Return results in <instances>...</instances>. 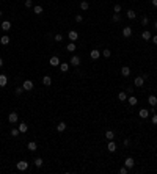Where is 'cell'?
<instances>
[{"instance_id":"6da1fadb","label":"cell","mask_w":157,"mask_h":174,"mask_svg":"<svg viewBox=\"0 0 157 174\" xmlns=\"http://www.w3.org/2000/svg\"><path fill=\"white\" fill-rule=\"evenodd\" d=\"M16 168H17L19 171H25V169L28 168V162H25V160H20V162L16 163Z\"/></svg>"},{"instance_id":"7a4b0ae2","label":"cell","mask_w":157,"mask_h":174,"mask_svg":"<svg viewBox=\"0 0 157 174\" xmlns=\"http://www.w3.org/2000/svg\"><path fill=\"white\" fill-rule=\"evenodd\" d=\"M8 121H10L11 124H16V122L19 121V114L16 113V111H13V113H10V116H8Z\"/></svg>"},{"instance_id":"3957f363","label":"cell","mask_w":157,"mask_h":174,"mask_svg":"<svg viewBox=\"0 0 157 174\" xmlns=\"http://www.w3.org/2000/svg\"><path fill=\"white\" fill-rule=\"evenodd\" d=\"M134 165H135V160L132 158V157H127V158L124 160V166L127 169H130V168H134Z\"/></svg>"},{"instance_id":"277c9868","label":"cell","mask_w":157,"mask_h":174,"mask_svg":"<svg viewBox=\"0 0 157 174\" xmlns=\"http://www.w3.org/2000/svg\"><path fill=\"white\" fill-rule=\"evenodd\" d=\"M49 64L52 66V67H55V66H60V58H58L57 55H53V57L49 60Z\"/></svg>"},{"instance_id":"5b68a950","label":"cell","mask_w":157,"mask_h":174,"mask_svg":"<svg viewBox=\"0 0 157 174\" xmlns=\"http://www.w3.org/2000/svg\"><path fill=\"white\" fill-rule=\"evenodd\" d=\"M143 83H145V79H143V75H138V77H135V80H134V85H135L137 88L143 86Z\"/></svg>"},{"instance_id":"8992f818","label":"cell","mask_w":157,"mask_h":174,"mask_svg":"<svg viewBox=\"0 0 157 174\" xmlns=\"http://www.w3.org/2000/svg\"><path fill=\"white\" fill-rule=\"evenodd\" d=\"M68 38H69V39L72 41V42H75V41L79 39V33L75 32V30H71L69 33H68Z\"/></svg>"},{"instance_id":"52a82bcc","label":"cell","mask_w":157,"mask_h":174,"mask_svg":"<svg viewBox=\"0 0 157 174\" xmlns=\"http://www.w3.org/2000/svg\"><path fill=\"white\" fill-rule=\"evenodd\" d=\"M22 86H24L25 91H32L33 90V82H32V80H25V82L22 83Z\"/></svg>"},{"instance_id":"ba28073f","label":"cell","mask_w":157,"mask_h":174,"mask_svg":"<svg viewBox=\"0 0 157 174\" xmlns=\"http://www.w3.org/2000/svg\"><path fill=\"white\" fill-rule=\"evenodd\" d=\"M149 110H146V108H141V110H140V111H138V116L140 118H141V119H146V118L148 116H149Z\"/></svg>"},{"instance_id":"9c48e42d","label":"cell","mask_w":157,"mask_h":174,"mask_svg":"<svg viewBox=\"0 0 157 174\" xmlns=\"http://www.w3.org/2000/svg\"><path fill=\"white\" fill-rule=\"evenodd\" d=\"M121 75L122 77H129L130 75V67L129 66H122L121 67Z\"/></svg>"},{"instance_id":"30bf717a","label":"cell","mask_w":157,"mask_h":174,"mask_svg":"<svg viewBox=\"0 0 157 174\" xmlns=\"http://www.w3.org/2000/svg\"><path fill=\"white\" fill-rule=\"evenodd\" d=\"M122 36H124V38H130V36H132V28H130V27H124V28H122Z\"/></svg>"},{"instance_id":"8fae6325","label":"cell","mask_w":157,"mask_h":174,"mask_svg":"<svg viewBox=\"0 0 157 174\" xmlns=\"http://www.w3.org/2000/svg\"><path fill=\"white\" fill-rule=\"evenodd\" d=\"M107 149H108V152H115V151H116V144H115V141H113V140H110V141H108Z\"/></svg>"},{"instance_id":"7c38bea8","label":"cell","mask_w":157,"mask_h":174,"mask_svg":"<svg viewBox=\"0 0 157 174\" xmlns=\"http://www.w3.org/2000/svg\"><path fill=\"white\" fill-rule=\"evenodd\" d=\"M148 104H149L151 107H156V105H157V97L156 96H149V97H148Z\"/></svg>"},{"instance_id":"4fadbf2b","label":"cell","mask_w":157,"mask_h":174,"mask_svg":"<svg viewBox=\"0 0 157 174\" xmlns=\"http://www.w3.org/2000/svg\"><path fill=\"white\" fill-rule=\"evenodd\" d=\"M152 38V35H151V32H148V30H145L141 33V39H145V41H149Z\"/></svg>"},{"instance_id":"5bb4252c","label":"cell","mask_w":157,"mask_h":174,"mask_svg":"<svg viewBox=\"0 0 157 174\" xmlns=\"http://www.w3.org/2000/svg\"><path fill=\"white\" fill-rule=\"evenodd\" d=\"M0 44H2V46L10 44V36H8V35H3L2 38H0Z\"/></svg>"},{"instance_id":"9a60e30c","label":"cell","mask_w":157,"mask_h":174,"mask_svg":"<svg viewBox=\"0 0 157 174\" xmlns=\"http://www.w3.org/2000/svg\"><path fill=\"white\" fill-rule=\"evenodd\" d=\"M6 83H8V77H6V75H0V86H2V88H5L6 86Z\"/></svg>"},{"instance_id":"2e32d148","label":"cell","mask_w":157,"mask_h":174,"mask_svg":"<svg viewBox=\"0 0 157 174\" xmlns=\"http://www.w3.org/2000/svg\"><path fill=\"white\" fill-rule=\"evenodd\" d=\"M10 28H11V22H10V20H3V22H2V30L8 32Z\"/></svg>"},{"instance_id":"e0dca14e","label":"cell","mask_w":157,"mask_h":174,"mask_svg":"<svg viewBox=\"0 0 157 174\" xmlns=\"http://www.w3.org/2000/svg\"><path fill=\"white\" fill-rule=\"evenodd\" d=\"M71 64L72 66H80V58L77 57V55H74V57L71 58Z\"/></svg>"},{"instance_id":"ac0fdd59","label":"cell","mask_w":157,"mask_h":174,"mask_svg":"<svg viewBox=\"0 0 157 174\" xmlns=\"http://www.w3.org/2000/svg\"><path fill=\"white\" fill-rule=\"evenodd\" d=\"M36 147H38V144H36L35 141H28V144H27V149H28V151L33 152V151H36Z\"/></svg>"},{"instance_id":"d6986e66","label":"cell","mask_w":157,"mask_h":174,"mask_svg":"<svg viewBox=\"0 0 157 174\" xmlns=\"http://www.w3.org/2000/svg\"><path fill=\"white\" fill-rule=\"evenodd\" d=\"M17 129L20 130V133H25V132H27V130H28V126H27V124H25V122H20V124H19V127H17Z\"/></svg>"},{"instance_id":"ffe728a7","label":"cell","mask_w":157,"mask_h":174,"mask_svg":"<svg viewBox=\"0 0 157 174\" xmlns=\"http://www.w3.org/2000/svg\"><path fill=\"white\" fill-rule=\"evenodd\" d=\"M57 130H58V132H65V130H66V122H58V124H57Z\"/></svg>"},{"instance_id":"44dd1931","label":"cell","mask_w":157,"mask_h":174,"mask_svg":"<svg viewBox=\"0 0 157 174\" xmlns=\"http://www.w3.org/2000/svg\"><path fill=\"white\" fill-rule=\"evenodd\" d=\"M101 57V52H99V50H91V60H97V58H99Z\"/></svg>"},{"instance_id":"7402d4cb","label":"cell","mask_w":157,"mask_h":174,"mask_svg":"<svg viewBox=\"0 0 157 174\" xmlns=\"http://www.w3.org/2000/svg\"><path fill=\"white\" fill-rule=\"evenodd\" d=\"M42 83H44L46 86H50V85H52V79H50L49 75H46V77H42Z\"/></svg>"},{"instance_id":"603a6c76","label":"cell","mask_w":157,"mask_h":174,"mask_svg":"<svg viewBox=\"0 0 157 174\" xmlns=\"http://www.w3.org/2000/svg\"><path fill=\"white\" fill-rule=\"evenodd\" d=\"M42 6L41 5H36V6H33V13H35V14H42Z\"/></svg>"},{"instance_id":"cb8c5ba5","label":"cell","mask_w":157,"mask_h":174,"mask_svg":"<svg viewBox=\"0 0 157 174\" xmlns=\"http://www.w3.org/2000/svg\"><path fill=\"white\" fill-rule=\"evenodd\" d=\"M60 71L61 72H68L69 71V64H68V63H60Z\"/></svg>"},{"instance_id":"d4e9b609","label":"cell","mask_w":157,"mask_h":174,"mask_svg":"<svg viewBox=\"0 0 157 174\" xmlns=\"http://www.w3.org/2000/svg\"><path fill=\"white\" fill-rule=\"evenodd\" d=\"M126 16H127L129 19H135V17H137V13H135L134 10H129V11L126 13Z\"/></svg>"},{"instance_id":"484cf974","label":"cell","mask_w":157,"mask_h":174,"mask_svg":"<svg viewBox=\"0 0 157 174\" xmlns=\"http://www.w3.org/2000/svg\"><path fill=\"white\" fill-rule=\"evenodd\" d=\"M75 49H77V47H75L74 42H69V44L66 46V50H68V52H75Z\"/></svg>"},{"instance_id":"4316f807","label":"cell","mask_w":157,"mask_h":174,"mask_svg":"<svg viewBox=\"0 0 157 174\" xmlns=\"http://www.w3.org/2000/svg\"><path fill=\"white\" fill-rule=\"evenodd\" d=\"M118 99H120L121 102H124V100H127V93H124V91H121L120 94H118Z\"/></svg>"},{"instance_id":"83f0119b","label":"cell","mask_w":157,"mask_h":174,"mask_svg":"<svg viewBox=\"0 0 157 174\" xmlns=\"http://www.w3.org/2000/svg\"><path fill=\"white\" fill-rule=\"evenodd\" d=\"M129 104H130V105H137V104H138V99H137L135 96L130 94V96H129Z\"/></svg>"},{"instance_id":"f1b7e54d","label":"cell","mask_w":157,"mask_h":174,"mask_svg":"<svg viewBox=\"0 0 157 174\" xmlns=\"http://www.w3.org/2000/svg\"><path fill=\"white\" fill-rule=\"evenodd\" d=\"M80 8H82L83 11H87L88 8H90V3H88L87 0H83V2H80Z\"/></svg>"},{"instance_id":"f546056e","label":"cell","mask_w":157,"mask_h":174,"mask_svg":"<svg viewBox=\"0 0 157 174\" xmlns=\"http://www.w3.org/2000/svg\"><path fill=\"white\" fill-rule=\"evenodd\" d=\"M105 138H107L108 141H110V140H113V138H115V133H113L112 130H107V132H105Z\"/></svg>"},{"instance_id":"4dcf8cb0","label":"cell","mask_w":157,"mask_h":174,"mask_svg":"<svg viewBox=\"0 0 157 174\" xmlns=\"http://www.w3.org/2000/svg\"><path fill=\"white\" fill-rule=\"evenodd\" d=\"M63 38H65V36H63V35H61V33H57V35H55V36H53V39H55V41H57V42H61V41H63Z\"/></svg>"},{"instance_id":"1f68e13d","label":"cell","mask_w":157,"mask_h":174,"mask_svg":"<svg viewBox=\"0 0 157 174\" xmlns=\"http://www.w3.org/2000/svg\"><path fill=\"white\" fill-rule=\"evenodd\" d=\"M42 165H44V162H42V158H36V160H35V166H36V168H41Z\"/></svg>"},{"instance_id":"d6a6232c","label":"cell","mask_w":157,"mask_h":174,"mask_svg":"<svg viewBox=\"0 0 157 174\" xmlns=\"http://www.w3.org/2000/svg\"><path fill=\"white\" fill-rule=\"evenodd\" d=\"M113 20H115V22H120L121 20V16H120V13H115V14H113V17H112Z\"/></svg>"},{"instance_id":"836d02e7","label":"cell","mask_w":157,"mask_h":174,"mask_svg":"<svg viewBox=\"0 0 157 174\" xmlns=\"http://www.w3.org/2000/svg\"><path fill=\"white\" fill-rule=\"evenodd\" d=\"M19 133H20L19 129H11V135H13V137H19Z\"/></svg>"},{"instance_id":"e575fe53","label":"cell","mask_w":157,"mask_h":174,"mask_svg":"<svg viewBox=\"0 0 157 174\" xmlns=\"http://www.w3.org/2000/svg\"><path fill=\"white\" fill-rule=\"evenodd\" d=\"M24 91H25V90H24V86H19V88H16V96H20Z\"/></svg>"},{"instance_id":"d590c367","label":"cell","mask_w":157,"mask_h":174,"mask_svg":"<svg viewBox=\"0 0 157 174\" xmlns=\"http://www.w3.org/2000/svg\"><path fill=\"white\" fill-rule=\"evenodd\" d=\"M82 20H83V16H82V14H77V16H75V22H77V24H80Z\"/></svg>"},{"instance_id":"8d00e7d4","label":"cell","mask_w":157,"mask_h":174,"mask_svg":"<svg viewBox=\"0 0 157 174\" xmlns=\"http://www.w3.org/2000/svg\"><path fill=\"white\" fill-rule=\"evenodd\" d=\"M102 53H104V57H105V58H108L110 55H112V52H110L108 49H104V52H102Z\"/></svg>"},{"instance_id":"74e56055","label":"cell","mask_w":157,"mask_h":174,"mask_svg":"<svg viewBox=\"0 0 157 174\" xmlns=\"http://www.w3.org/2000/svg\"><path fill=\"white\" fill-rule=\"evenodd\" d=\"M148 22H149V19H148L146 16H143L141 17V25H148Z\"/></svg>"},{"instance_id":"f35d334b","label":"cell","mask_w":157,"mask_h":174,"mask_svg":"<svg viewBox=\"0 0 157 174\" xmlns=\"http://www.w3.org/2000/svg\"><path fill=\"white\" fill-rule=\"evenodd\" d=\"M32 6H33L32 0H25V8H32Z\"/></svg>"},{"instance_id":"ab89813d","label":"cell","mask_w":157,"mask_h":174,"mask_svg":"<svg viewBox=\"0 0 157 174\" xmlns=\"http://www.w3.org/2000/svg\"><path fill=\"white\" fill-rule=\"evenodd\" d=\"M151 122L154 126H157V114H152V118H151Z\"/></svg>"},{"instance_id":"60d3db41","label":"cell","mask_w":157,"mask_h":174,"mask_svg":"<svg viewBox=\"0 0 157 174\" xmlns=\"http://www.w3.org/2000/svg\"><path fill=\"white\" fill-rule=\"evenodd\" d=\"M122 10V8H121V5H115V8H113V11H115V13H120Z\"/></svg>"},{"instance_id":"b9f144b4","label":"cell","mask_w":157,"mask_h":174,"mask_svg":"<svg viewBox=\"0 0 157 174\" xmlns=\"http://www.w3.org/2000/svg\"><path fill=\"white\" fill-rule=\"evenodd\" d=\"M127 173H129V169H127L126 166H124V168H121V169H120V174H127Z\"/></svg>"},{"instance_id":"7bdbcfd3","label":"cell","mask_w":157,"mask_h":174,"mask_svg":"<svg viewBox=\"0 0 157 174\" xmlns=\"http://www.w3.org/2000/svg\"><path fill=\"white\" fill-rule=\"evenodd\" d=\"M122 144H124V146H129V144H130V140H129V138H126L124 141H122Z\"/></svg>"},{"instance_id":"ee69618b","label":"cell","mask_w":157,"mask_h":174,"mask_svg":"<svg viewBox=\"0 0 157 174\" xmlns=\"http://www.w3.org/2000/svg\"><path fill=\"white\" fill-rule=\"evenodd\" d=\"M151 39H152V42H154V44H157V35H154V36L151 38Z\"/></svg>"},{"instance_id":"f6af8a7d","label":"cell","mask_w":157,"mask_h":174,"mask_svg":"<svg viewBox=\"0 0 157 174\" xmlns=\"http://www.w3.org/2000/svg\"><path fill=\"white\" fill-rule=\"evenodd\" d=\"M2 66H3V58L0 57V67H2Z\"/></svg>"},{"instance_id":"bcb514c9","label":"cell","mask_w":157,"mask_h":174,"mask_svg":"<svg viewBox=\"0 0 157 174\" xmlns=\"http://www.w3.org/2000/svg\"><path fill=\"white\" fill-rule=\"evenodd\" d=\"M152 5H154V6L157 8V0H152Z\"/></svg>"},{"instance_id":"7dc6e473","label":"cell","mask_w":157,"mask_h":174,"mask_svg":"<svg viewBox=\"0 0 157 174\" xmlns=\"http://www.w3.org/2000/svg\"><path fill=\"white\" fill-rule=\"evenodd\" d=\"M154 27H156V30H157V20H156V22H154Z\"/></svg>"},{"instance_id":"c3c4849f","label":"cell","mask_w":157,"mask_h":174,"mask_svg":"<svg viewBox=\"0 0 157 174\" xmlns=\"http://www.w3.org/2000/svg\"><path fill=\"white\" fill-rule=\"evenodd\" d=\"M2 13H3V11H2V10H0V17H2Z\"/></svg>"}]
</instances>
